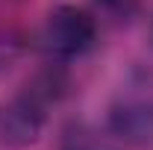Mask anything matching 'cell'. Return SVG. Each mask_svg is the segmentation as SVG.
I'll list each match as a JSON object with an SVG mask.
<instances>
[{"mask_svg":"<svg viewBox=\"0 0 153 150\" xmlns=\"http://www.w3.org/2000/svg\"><path fill=\"white\" fill-rule=\"evenodd\" d=\"M62 91L65 76L59 71H41L33 82H27L24 91L0 106V144L15 150L36 144L47 124V106L50 100H59Z\"/></svg>","mask_w":153,"mask_h":150,"instance_id":"6da1fadb","label":"cell"},{"mask_svg":"<svg viewBox=\"0 0 153 150\" xmlns=\"http://www.w3.org/2000/svg\"><path fill=\"white\" fill-rule=\"evenodd\" d=\"M109 132L124 144L147 147L153 144V94L150 91H127L109 109Z\"/></svg>","mask_w":153,"mask_h":150,"instance_id":"3957f363","label":"cell"},{"mask_svg":"<svg viewBox=\"0 0 153 150\" xmlns=\"http://www.w3.org/2000/svg\"><path fill=\"white\" fill-rule=\"evenodd\" d=\"M97 41V18L74 3H62L50 9L41 27V44L44 50L59 62L85 56Z\"/></svg>","mask_w":153,"mask_h":150,"instance_id":"7a4b0ae2","label":"cell"},{"mask_svg":"<svg viewBox=\"0 0 153 150\" xmlns=\"http://www.w3.org/2000/svg\"><path fill=\"white\" fill-rule=\"evenodd\" d=\"M94 3L112 18H133L138 12V0H94Z\"/></svg>","mask_w":153,"mask_h":150,"instance_id":"277c9868","label":"cell"}]
</instances>
